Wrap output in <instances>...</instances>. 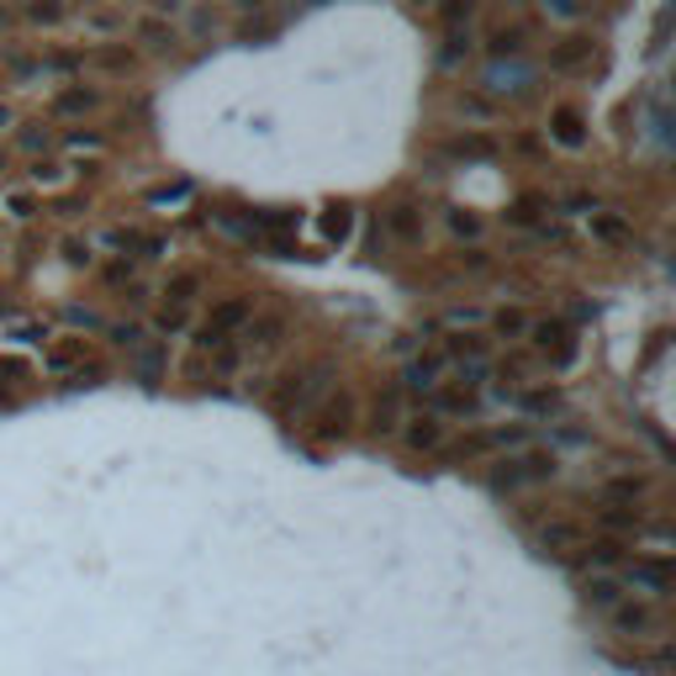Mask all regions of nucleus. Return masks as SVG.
Masks as SVG:
<instances>
[{
	"label": "nucleus",
	"instance_id": "f257e3e1",
	"mask_svg": "<svg viewBox=\"0 0 676 676\" xmlns=\"http://www.w3.org/2000/svg\"><path fill=\"white\" fill-rule=\"evenodd\" d=\"M328 381H334V365L328 360H313V365H302V370H281L275 387L265 391V402L281 423H296V418H307L328 397Z\"/></svg>",
	"mask_w": 676,
	"mask_h": 676
},
{
	"label": "nucleus",
	"instance_id": "f03ea898",
	"mask_svg": "<svg viewBox=\"0 0 676 676\" xmlns=\"http://www.w3.org/2000/svg\"><path fill=\"white\" fill-rule=\"evenodd\" d=\"M355 423H360V408H355V391H328L313 412H307V439H313L317 450H328V444H344V439L355 434Z\"/></svg>",
	"mask_w": 676,
	"mask_h": 676
},
{
	"label": "nucleus",
	"instance_id": "7ed1b4c3",
	"mask_svg": "<svg viewBox=\"0 0 676 676\" xmlns=\"http://www.w3.org/2000/svg\"><path fill=\"white\" fill-rule=\"evenodd\" d=\"M249 317H254V296H222L218 307L196 323V349H218L228 338H239Z\"/></svg>",
	"mask_w": 676,
	"mask_h": 676
},
{
	"label": "nucleus",
	"instance_id": "20e7f679",
	"mask_svg": "<svg viewBox=\"0 0 676 676\" xmlns=\"http://www.w3.org/2000/svg\"><path fill=\"white\" fill-rule=\"evenodd\" d=\"M545 482H556V455H545V450H524V455L503 460L492 471L497 492H529V486H545Z\"/></svg>",
	"mask_w": 676,
	"mask_h": 676
},
{
	"label": "nucleus",
	"instance_id": "39448f33",
	"mask_svg": "<svg viewBox=\"0 0 676 676\" xmlns=\"http://www.w3.org/2000/svg\"><path fill=\"white\" fill-rule=\"evenodd\" d=\"M529 344H534V355L550 365V370H566V365L577 360V328H571L566 317H534V323H529Z\"/></svg>",
	"mask_w": 676,
	"mask_h": 676
},
{
	"label": "nucleus",
	"instance_id": "423d86ee",
	"mask_svg": "<svg viewBox=\"0 0 676 676\" xmlns=\"http://www.w3.org/2000/svg\"><path fill=\"white\" fill-rule=\"evenodd\" d=\"M619 581L634 587V592H645L651 603H666L672 598V560L666 556H629L619 566Z\"/></svg>",
	"mask_w": 676,
	"mask_h": 676
},
{
	"label": "nucleus",
	"instance_id": "0eeeda50",
	"mask_svg": "<svg viewBox=\"0 0 676 676\" xmlns=\"http://www.w3.org/2000/svg\"><path fill=\"white\" fill-rule=\"evenodd\" d=\"M286 328H291V317L281 313V307H270V313H254L249 323H243V334H239V344H243V355H275L281 344H286Z\"/></svg>",
	"mask_w": 676,
	"mask_h": 676
},
{
	"label": "nucleus",
	"instance_id": "6e6552de",
	"mask_svg": "<svg viewBox=\"0 0 676 676\" xmlns=\"http://www.w3.org/2000/svg\"><path fill=\"white\" fill-rule=\"evenodd\" d=\"M581 571H592V577H619V566L629 560V545L624 539H603V534H592V539H581L577 556H571Z\"/></svg>",
	"mask_w": 676,
	"mask_h": 676
},
{
	"label": "nucleus",
	"instance_id": "1a4fd4ad",
	"mask_svg": "<svg viewBox=\"0 0 676 676\" xmlns=\"http://www.w3.org/2000/svg\"><path fill=\"white\" fill-rule=\"evenodd\" d=\"M127 376H133L138 387H159V381H169V344L165 338H144L138 349H127Z\"/></svg>",
	"mask_w": 676,
	"mask_h": 676
},
{
	"label": "nucleus",
	"instance_id": "9d476101",
	"mask_svg": "<svg viewBox=\"0 0 676 676\" xmlns=\"http://www.w3.org/2000/svg\"><path fill=\"white\" fill-rule=\"evenodd\" d=\"M429 397H434V408H429L434 418H471V412L482 408V397H476L471 381H439Z\"/></svg>",
	"mask_w": 676,
	"mask_h": 676
},
{
	"label": "nucleus",
	"instance_id": "9b49d317",
	"mask_svg": "<svg viewBox=\"0 0 676 676\" xmlns=\"http://www.w3.org/2000/svg\"><path fill=\"white\" fill-rule=\"evenodd\" d=\"M402 444H408L412 455H434V450H444V418H434V412L402 418Z\"/></svg>",
	"mask_w": 676,
	"mask_h": 676
},
{
	"label": "nucleus",
	"instance_id": "f8f14e48",
	"mask_svg": "<svg viewBox=\"0 0 676 676\" xmlns=\"http://www.w3.org/2000/svg\"><path fill=\"white\" fill-rule=\"evenodd\" d=\"M608 624H613V634H624V640H651L655 634V608L624 598V603L608 613Z\"/></svg>",
	"mask_w": 676,
	"mask_h": 676
},
{
	"label": "nucleus",
	"instance_id": "ddd939ff",
	"mask_svg": "<svg viewBox=\"0 0 676 676\" xmlns=\"http://www.w3.org/2000/svg\"><path fill=\"white\" fill-rule=\"evenodd\" d=\"M444 370H450V365H444V355H439V349H429V355H412L408 370H402V387H397V391H418V397H423V391H434L439 381H444Z\"/></svg>",
	"mask_w": 676,
	"mask_h": 676
},
{
	"label": "nucleus",
	"instance_id": "4468645a",
	"mask_svg": "<svg viewBox=\"0 0 676 676\" xmlns=\"http://www.w3.org/2000/svg\"><path fill=\"white\" fill-rule=\"evenodd\" d=\"M529 80H534L529 64H503V59L486 64V91H492V96H524Z\"/></svg>",
	"mask_w": 676,
	"mask_h": 676
},
{
	"label": "nucleus",
	"instance_id": "2eb2a0df",
	"mask_svg": "<svg viewBox=\"0 0 676 676\" xmlns=\"http://www.w3.org/2000/svg\"><path fill=\"white\" fill-rule=\"evenodd\" d=\"M651 497V476H640V471H624V476H608L603 482V503L613 507H640Z\"/></svg>",
	"mask_w": 676,
	"mask_h": 676
},
{
	"label": "nucleus",
	"instance_id": "dca6fc26",
	"mask_svg": "<svg viewBox=\"0 0 676 676\" xmlns=\"http://www.w3.org/2000/svg\"><path fill=\"white\" fill-rule=\"evenodd\" d=\"M402 391L397 387H387L381 397H376V408H370V434L376 439H391V434H402Z\"/></svg>",
	"mask_w": 676,
	"mask_h": 676
},
{
	"label": "nucleus",
	"instance_id": "f3484780",
	"mask_svg": "<svg viewBox=\"0 0 676 676\" xmlns=\"http://www.w3.org/2000/svg\"><path fill=\"white\" fill-rule=\"evenodd\" d=\"M645 529V507H598V534L603 539H629V534Z\"/></svg>",
	"mask_w": 676,
	"mask_h": 676
},
{
	"label": "nucleus",
	"instance_id": "a211bd4d",
	"mask_svg": "<svg viewBox=\"0 0 676 676\" xmlns=\"http://www.w3.org/2000/svg\"><path fill=\"white\" fill-rule=\"evenodd\" d=\"M106 243L122 249V254H138V260H159V254H165V239H159V233H144V228H112Z\"/></svg>",
	"mask_w": 676,
	"mask_h": 676
},
{
	"label": "nucleus",
	"instance_id": "6ab92c4d",
	"mask_svg": "<svg viewBox=\"0 0 676 676\" xmlns=\"http://www.w3.org/2000/svg\"><path fill=\"white\" fill-rule=\"evenodd\" d=\"M581 539H587V529H581L577 518H550V524L539 529V545H545V550H556V556H577Z\"/></svg>",
	"mask_w": 676,
	"mask_h": 676
},
{
	"label": "nucleus",
	"instance_id": "aec40b11",
	"mask_svg": "<svg viewBox=\"0 0 676 676\" xmlns=\"http://www.w3.org/2000/svg\"><path fill=\"white\" fill-rule=\"evenodd\" d=\"M581 598H587V608H598V613H613L629 592H624V581L619 577H587L581 581Z\"/></svg>",
	"mask_w": 676,
	"mask_h": 676
},
{
	"label": "nucleus",
	"instance_id": "412c9836",
	"mask_svg": "<svg viewBox=\"0 0 676 676\" xmlns=\"http://www.w3.org/2000/svg\"><path fill=\"white\" fill-rule=\"evenodd\" d=\"M80 365H85V338H59V344H49V355H43L49 376H74Z\"/></svg>",
	"mask_w": 676,
	"mask_h": 676
},
{
	"label": "nucleus",
	"instance_id": "4be33fe9",
	"mask_svg": "<svg viewBox=\"0 0 676 676\" xmlns=\"http://www.w3.org/2000/svg\"><path fill=\"white\" fill-rule=\"evenodd\" d=\"M201 286H207L201 270H175L165 281V307H186V313H191V302L201 296Z\"/></svg>",
	"mask_w": 676,
	"mask_h": 676
},
{
	"label": "nucleus",
	"instance_id": "5701e85b",
	"mask_svg": "<svg viewBox=\"0 0 676 676\" xmlns=\"http://www.w3.org/2000/svg\"><path fill=\"white\" fill-rule=\"evenodd\" d=\"M550 138L566 148H581L587 144V117H581L577 106H556V112H550Z\"/></svg>",
	"mask_w": 676,
	"mask_h": 676
},
{
	"label": "nucleus",
	"instance_id": "b1692460",
	"mask_svg": "<svg viewBox=\"0 0 676 676\" xmlns=\"http://www.w3.org/2000/svg\"><path fill=\"white\" fill-rule=\"evenodd\" d=\"M387 233L402 243H423V212H418L412 201H397L387 212Z\"/></svg>",
	"mask_w": 676,
	"mask_h": 676
},
{
	"label": "nucleus",
	"instance_id": "393cba45",
	"mask_svg": "<svg viewBox=\"0 0 676 676\" xmlns=\"http://www.w3.org/2000/svg\"><path fill=\"white\" fill-rule=\"evenodd\" d=\"M503 397L513 402V408H524L529 418H550V412H560V391H550V387H534V391H507L503 387Z\"/></svg>",
	"mask_w": 676,
	"mask_h": 676
},
{
	"label": "nucleus",
	"instance_id": "a878e982",
	"mask_svg": "<svg viewBox=\"0 0 676 676\" xmlns=\"http://www.w3.org/2000/svg\"><path fill=\"white\" fill-rule=\"evenodd\" d=\"M101 106V91L96 85H70L53 96V117H74V112H96Z\"/></svg>",
	"mask_w": 676,
	"mask_h": 676
},
{
	"label": "nucleus",
	"instance_id": "bb28decb",
	"mask_svg": "<svg viewBox=\"0 0 676 676\" xmlns=\"http://www.w3.org/2000/svg\"><path fill=\"white\" fill-rule=\"evenodd\" d=\"M592 59V38H560L556 49H550V70H581Z\"/></svg>",
	"mask_w": 676,
	"mask_h": 676
},
{
	"label": "nucleus",
	"instance_id": "cd10ccee",
	"mask_svg": "<svg viewBox=\"0 0 676 676\" xmlns=\"http://www.w3.org/2000/svg\"><path fill=\"white\" fill-rule=\"evenodd\" d=\"M450 154H460V159H497V144L482 138V133H460L455 144H450Z\"/></svg>",
	"mask_w": 676,
	"mask_h": 676
},
{
	"label": "nucleus",
	"instance_id": "c85d7f7f",
	"mask_svg": "<svg viewBox=\"0 0 676 676\" xmlns=\"http://www.w3.org/2000/svg\"><path fill=\"white\" fill-rule=\"evenodd\" d=\"M349 233H355V212H349V207H328V212H323V239L344 243Z\"/></svg>",
	"mask_w": 676,
	"mask_h": 676
},
{
	"label": "nucleus",
	"instance_id": "c756f323",
	"mask_svg": "<svg viewBox=\"0 0 676 676\" xmlns=\"http://www.w3.org/2000/svg\"><path fill=\"white\" fill-rule=\"evenodd\" d=\"M207 355H212V376H233V370H239V365L249 360L239 338H228V344H218V349H207Z\"/></svg>",
	"mask_w": 676,
	"mask_h": 676
},
{
	"label": "nucleus",
	"instance_id": "7c9ffc66",
	"mask_svg": "<svg viewBox=\"0 0 676 676\" xmlns=\"http://www.w3.org/2000/svg\"><path fill=\"white\" fill-rule=\"evenodd\" d=\"M592 239L603 243H629V222L613 218V212H592Z\"/></svg>",
	"mask_w": 676,
	"mask_h": 676
},
{
	"label": "nucleus",
	"instance_id": "2f4dec72",
	"mask_svg": "<svg viewBox=\"0 0 676 676\" xmlns=\"http://www.w3.org/2000/svg\"><path fill=\"white\" fill-rule=\"evenodd\" d=\"M524 38H529V27L513 22V27H492V53L503 59V53H518L524 49Z\"/></svg>",
	"mask_w": 676,
	"mask_h": 676
},
{
	"label": "nucleus",
	"instance_id": "473e14b6",
	"mask_svg": "<svg viewBox=\"0 0 676 676\" xmlns=\"http://www.w3.org/2000/svg\"><path fill=\"white\" fill-rule=\"evenodd\" d=\"M529 323H534V317L518 313V307H503V313L492 317V328H497L503 338H529Z\"/></svg>",
	"mask_w": 676,
	"mask_h": 676
},
{
	"label": "nucleus",
	"instance_id": "72a5a7b5",
	"mask_svg": "<svg viewBox=\"0 0 676 676\" xmlns=\"http://www.w3.org/2000/svg\"><path fill=\"white\" fill-rule=\"evenodd\" d=\"M101 334L112 338V344H117L122 355H127V349H138V344H144V328H138V323H106V328H101Z\"/></svg>",
	"mask_w": 676,
	"mask_h": 676
},
{
	"label": "nucleus",
	"instance_id": "f704fd0d",
	"mask_svg": "<svg viewBox=\"0 0 676 676\" xmlns=\"http://www.w3.org/2000/svg\"><path fill=\"white\" fill-rule=\"evenodd\" d=\"M191 196V186L186 180H175V186H159V191H148V207H180Z\"/></svg>",
	"mask_w": 676,
	"mask_h": 676
},
{
	"label": "nucleus",
	"instance_id": "c9c22d12",
	"mask_svg": "<svg viewBox=\"0 0 676 676\" xmlns=\"http://www.w3.org/2000/svg\"><path fill=\"white\" fill-rule=\"evenodd\" d=\"M186 323H191L186 307H159V317H154V328H159V334H180Z\"/></svg>",
	"mask_w": 676,
	"mask_h": 676
},
{
	"label": "nucleus",
	"instance_id": "e433bc0d",
	"mask_svg": "<svg viewBox=\"0 0 676 676\" xmlns=\"http://www.w3.org/2000/svg\"><path fill=\"white\" fill-rule=\"evenodd\" d=\"M534 360L529 355H507V360H497V376H507V381H529Z\"/></svg>",
	"mask_w": 676,
	"mask_h": 676
},
{
	"label": "nucleus",
	"instance_id": "4c0bfd02",
	"mask_svg": "<svg viewBox=\"0 0 676 676\" xmlns=\"http://www.w3.org/2000/svg\"><path fill=\"white\" fill-rule=\"evenodd\" d=\"M138 38H144L148 49H175V32H165L159 22H138Z\"/></svg>",
	"mask_w": 676,
	"mask_h": 676
},
{
	"label": "nucleus",
	"instance_id": "58836bf2",
	"mask_svg": "<svg viewBox=\"0 0 676 676\" xmlns=\"http://www.w3.org/2000/svg\"><path fill=\"white\" fill-rule=\"evenodd\" d=\"M450 233H455V239H482V218H471V212H450Z\"/></svg>",
	"mask_w": 676,
	"mask_h": 676
},
{
	"label": "nucleus",
	"instance_id": "ea45409f",
	"mask_svg": "<svg viewBox=\"0 0 676 676\" xmlns=\"http://www.w3.org/2000/svg\"><path fill=\"white\" fill-rule=\"evenodd\" d=\"M471 6H476V0H439V17H444V27H460L471 17Z\"/></svg>",
	"mask_w": 676,
	"mask_h": 676
},
{
	"label": "nucleus",
	"instance_id": "a19ab883",
	"mask_svg": "<svg viewBox=\"0 0 676 676\" xmlns=\"http://www.w3.org/2000/svg\"><path fill=\"white\" fill-rule=\"evenodd\" d=\"M27 17H32V22H59V17H64V6H59V0H32V6H27Z\"/></svg>",
	"mask_w": 676,
	"mask_h": 676
},
{
	"label": "nucleus",
	"instance_id": "79ce46f5",
	"mask_svg": "<svg viewBox=\"0 0 676 676\" xmlns=\"http://www.w3.org/2000/svg\"><path fill=\"white\" fill-rule=\"evenodd\" d=\"M545 11H550V17H566V22H571V17H581V11H587V0H545Z\"/></svg>",
	"mask_w": 676,
	"mask_h": 676
},
{
	"label": "nucleus",
	"instance_id": "37998d69",
	"mask_svg": "<svg viewBox=\"0 0 676 676\" xmlns=\"http://www.w3.org/2000/svg\"><path fill=\"white\" fill-rule=\"evenodd\" d=\"M64 144H70L74 154H85V148H91V154H96V148H106V138H101V133H70V138H64Z\"/></svg>",
	"mask_w": 676,
	"mask_h": 676
},
{
	"label": "nucleus",
	"instance_id": "c03bdc74",
	"mask_svg": "<svg viewBox=\"0 0 676 676\" xmlns=\"http://www.w3.org/2000/svg\"><path fill=\"white\" fill-rule=\"evenodd\" d=\"M91 64H101V70H133V53H96V59H91Z\"/></svg>",
	"mask_w": 676,
	"mask_h": 676
},
{
	"label": "nucleus",
	"instance_id": "a18cd8bd",
	"mask_svg": "<svg viewBox=\"0 0 676 676\" xmlns=\"http://www.w3.org/2000/svg\"><path fill=\"white\" fill-rule=\"evenodd\" d=\"M64 260H70V265H91V260H96V254H91V243L70 239V243H64Z\"/></svg>",
	"mask_w": 676,
	"mask_h": 676
},
{
	"label": "nucleus",
	"instance_id": "49530a36",
	"mask_svg": "<svg viewBox=\"0 0 676 676\" xmlns=\"http://www.w3.org/2000/svg\"><path fill=\"white\" fill-rule=\"evenodd\" d=\"M17 144H22L27 154H43V148H49V127H43V133H38V127H27V133L17 138Z\"/></svg>",
	"mask_w": 676,
	"mask_h": 676
},
{
	"label": "nucleus",
	"instance_id": "de8ad7c7",
	"mask_svg": "<svg viewBox=\"0 0 676 676\" xmlns=\"http://www.w3.org/2000/svg\"><path fill=\"white\" fill-rule=\"evenodd\" d=\"M32 180H38V186H59V180H64V169H59V165H43V159H38Z\"/></svg>",
	"mask_w": 676,
	"mask_h": 676
},
{
	"label": "nucleus",
	"instance_id": "09e8293b",
	"mask_svg": "<svg viewBox=\"0 0 676 676\" xmlns=\"http://www.w3.org/2000/svg\"><path fill=\"white\" fill-rule=\"evenodd\" d=\"M74 323V328H106V323H101L96 313H85V307H70V313H64Z\"/></svg>",
	"mask_w": 676,
	"mask_h": 676
},
{
	"label": "nucleus",
	"instance_id": "8fccbe9b",
	"mask_svg": "<svg viewBox=\"0 0 676 676\" xmlns=\"http://www.w3.org/2000/svg\"><path fill=\"white\" fill-rule=\"evenodd\" d=\"M80 207H85V196H59V201H53V212H59V218H74Z\"/></svg>",
	"mask_w": 676,
	"mask_h": 676
},
{
	"label": "nucleus",
	"instance_id": "3c124183",
	"mask_svg": "<svg viewBox=\"0 0 676 676\" xmlns=\"http://www.w3.org/2000/svg\"><path fill=\"white\" fill-rule=\"evenodd\" d=\"M106 281H112V286H122V281H133V260H117V265L106 270Z\"/></svg>",
	"mask_w": 676,
	"mask_h": 676
},
{
	"label": "nucleus",
	"instance_id": "603ef678",
	"mask_svg": "<svg viewBox=\"0 0 676 676\" xmlns=\"http://www.w3.org/2000/svg\"><path fill=\"white\" fill-rule=\"evenodd\" d=\"M6 212H11V218H32V196H11Z\"/></svg>",
	"mask_w": 676,
	"mask_h": 676
},
{
	"label": "nucleus",
	"instance_id": "864d4df0",
	"mask_svg": "<svg viewBox=\"0 0 676 676\" xmlns=\"http://www.w3.org/2000/svg\"><path fill=\"white\" fill-rule=\"evenodd\" d=\"M450 323H482V313H476V307H455V313H450Z\"/></svg>",
	"mask_w": 676,
	"mask_h": 676
},
{
	"label": "nucleus",
	"instance_id": "5fc2aeb1",
	"mask_svg": "<svg viewBox=\"0 0 676 676\" xmlns=\"http://www.w3.org/2000/svg\"><path fill=\"white\" fill-rule=\"evenodd\" d=\"M6 127H11V112H6V106H0V133H6Z\"/></svg>",
	"mask_w": 676,
	"mask_h": 676
},
{
	"label": "nucleus",
	"instance_id": "6e6d98bb",
	"mask_svg": "<svg viewBox=\"0 0 676 676\" xmlns=\"http://www.w3.org/2000/svg\"><path fill=\"white\" fill-rule=\"evenodd\" d=\"M6 169H11V159H6V154H0V175H6Z\"/></svg>",
	"mask_w": 676,
	"mask_h": 676
},
{
	"label": "nucleus",
	"instance_id": "4d7b16f0",
	"mask_svg": "<svg viewBox=\"0 0 676 676\" xmlns=\"http://www.w3.org/2000/svg\"><path fill=\"white\" fill-rule=\"evenodd\" d=\"M307 6H328V0H307Z\"/></svg>",
	"mask_w": 676,
	"mask_h": 676
}]
</instances>
